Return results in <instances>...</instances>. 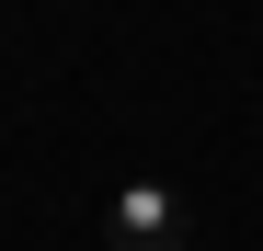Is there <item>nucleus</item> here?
Returning <instances> with one entry per match:
<instances>
[{
  "instance_id": "nucleus-1",
  "label": "nucleus",
  "mask_w": 263,
  "mask_h": 251,
  "mask_svg": "<svg viewBox=\"0 0 263 251\" xmlns=\"http://www.w3.org/2000/svg\"><path fill=\"white\" fill-rule=\"evenodd\" d=\"M103 251H195V205L172 183H115L103 194Z\"/></svg>"
}]
</instances>
